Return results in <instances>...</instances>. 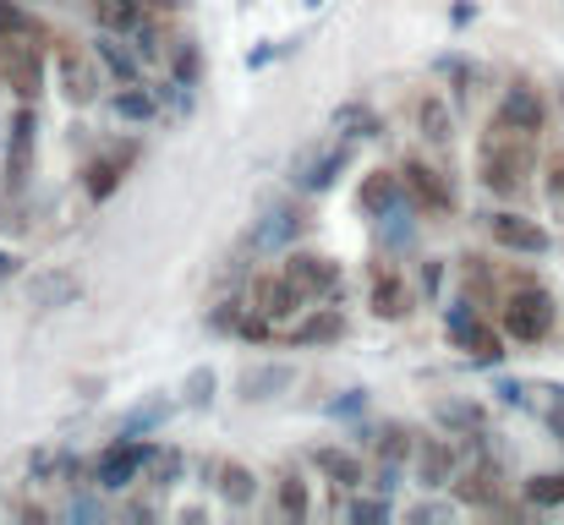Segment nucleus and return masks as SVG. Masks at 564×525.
Masks as SVG:
<instances>
[{"instance_id": "nucleus-42", "label": "nucleus", "mask_w": 564, "mask_h": 525, "mask_svg": "<svg viewBox=\"0 0 564 525\" xmlns=\"http://www.w3.org/2000/svg\"><path fill=\"white\" fill-rule=\"evenodd\" d=\"M438 285H444V263H438V258H427V263H422V290H427V296H438Z\"/></svg>"}, {"instance_id": "nucleus-37", "label": "nucleus", "mask_w": 564, "mask_h": 525, "mask_svg": "<svg viewBox=\"0 0 564 525\" xmlns=\"http://www.w3.org/2000/svg\"><path fill=\"white\" fill-rule=\"evenodd\" d=\"M176 470H181V454H176V449H154V454H149V465H143V481L171 487V481H176Z\"/></svg>"}, {"instance_id": "nucleus-3", "label": "nucleus", "mask_w": 564, "mask_h": 525, "mask_svg": "<svg viewBox=\"0 0 564 525\" xmlns=\"http://www.w3.org/2000/svg\"><path fill=\"white\" fill-rule=\"evenodd\" d=\"M0 77L12 83V94L23 105L39 99V88H45V28H28L23 39H12L0 50Z\"/></svg>"}, {"instance_id": "nucleus-17", "label": "nucleus", "mask_w": 564, "mask_h": 525, "mask_svg": "<svg viewBox=\"0 0 564 525\" xmlns=\"http://www.w3.org/2000/svg\"><path fill=\"white\" fill-rule=\"evenodd\" d=\"M455 470H460L455 438H427V443H416V476H422V487H444V481H455Z\"/></svg>"}, {"instance_id": "nucleus-19", "label": "nucleus", "mask_w": 564, "mask_h": 525, "mask_svg": "<svg viewBox=\"0 0 564 525\" xmlns=\"http://www.w3.org/2000/svg\"><path fill=\"white\" fill-rule=\"evenodd\" d=\"M345 334V318L334 307H313V318H302L296 329H285V345H334Z\"/></svg>"}, {"instance_id": "nucleus-6", "label": "nucleus", "mask_w": 564, "mask_h": 525, "mask_svg": "<svg viewBox=\"0 0 564 525\" xmlns=\"http://www.w3.org/2000/svg\"><path fill=\"white\" fill-rule=\"evenodd\" d=\"M149 443L143 438H132V432H121L99 460H94V487H110V492H121V487H132L138 476H143V465H149Z\"/></svg>"}, {"instance_id": "nucleus-41", "label": "nucleus", "mask_w": 564, "mask_h": 525, "mask_svg": "<svg viewBox=\"0 0 564 525\" xmlns=\"http://www.w3.org/2000/svg\"><path fill=\"white\" fill-rule=\"evenodd\" d=\"M351 520H389V503H384V498H356V503H351Z\"/></svg>"}, {"instance_id": "nucleus-33", "label": "nucleus", "mask_w": 564, "mask_h": 525, "mask_svg": "<svg viewBox=\"0 0 564 525\" xmlns=\"http://www.w3.org/2000/svg\"><path fill=\"white\" fill-rule=\"evenodd\" d=\"M526 503H537V509L564 503V470H542V476H531V481H526Z\"/></svg>"}, {"instance_id": "nucleus-2", "label": "nucleus", "mask_w": 564, "mask_h": 525, "mask_svg": "<svg viewBox=\"0 0 564 525\" xmlns=\"http://www.w3.org/2000/svg\"><path fill=\"white\" fill-rule=\"evenodd\" d=\"M504 334L520 339V345H537V339L553 334V296H548L531 274L515 279V296L504 301Z\"/></svg>"}, {"instance_id": "nucleus-25", "label": "nucleus", "mask_w": 564, "mask_h": 525, "mask_svg": "<svg viewBox=\"0 0 564 525\" xmlns=\"http://www.w3.org/2000/svg\"><path fill=\"white\" fill-rule=\"evenodd\" d=\"M433 421H438L449 438H471V432H482V427H487L482 405H471V399H444V405L433 410Z\"/></svg>"}, {"instance_id": "nucleus-23", "label": "nucleus", "mask_w": 564, "mask_h": 525, "mask_svg": "<svg viewBox=\"0 0 564 525\" xmlns=\"http://www.w3.org/2000/svg\"><path fill=\"white\" fill-rule=\"evenodd\" d=\"M455 492H460L466 503H477V509H498V470H493V460H482V465H466Z\"/></svg>"}, {"instance_id": "nucleus-30", "label": "nucleus", "mask_w": 564, "mask_h": 525, "mask_svg": "<svg viewBox=\"0 0 564 525\" xmlns=\"http://www.w3.org/2000/svg\"><path fill=\"white\" fill-rule=\"evenodd\" d=\"M78 274H39L34 279V290H28V301L34 307H67V301H78Z\"/></svg>"}, {"instance_id": "nucleus-38", "label": "nucleus", "mask_w": 564, "mask_h": 525, "mask_svg": "<svg viewBox=\"0 0 564 525\" xmlns=\"http://www.w3.org/2000/svg\"><path fill=\"white\" fill-rule=\"evenodd\" d=\"M171 72H176V83H187V88L198 83V72H203V56H198V45H192V39H181V50L171 56Z\"/></svg>"}, {"instance_id": "nucleus-43", "label": "nucleus", "mask_w": 564, "mask_h": 525, "mask_svg": "<svg viewBox=\"0 0 564 525\" xmlns=\"http://www.w3.org/2000/svg\"><path fill=\"white\" fill-rule=\"evenodd\" d=\"M498 399H504V405H526V383H509V378H504V383H498Z\"/></svg>"}, {"instance_id": "nucleus-16", "label": "nucleus", "mask_w": 564, "mask_h": 525, "mask_svg": "<svg viewBox=\"0 0 564 525\" xmlns=\"http://www.w3.org/2000/svg\"><path fill=\"white\" fill-rule=\"evenodd\" d=\"M132 159H138V148H132V143H127V148H110V154H99V159L83 170V187H89V198H94V203H105V198L121 187V176L132 170Z\"/></svg>"}, {"instance_id": "nucleus-45", "label": "nucleus", "mask_w": 564, "mask_h": 525, "mask_svg": "<svg viewBox=\"0 0 564 525\" xmlns=\"http://www.w3.org/2000/svg\"><path fill=\"white\" fill-rule=\"evenodd\" d=\"M449 514V503H422V509H411L406 520H444Z\"/></svg>"}, {"instance_id": "nucleus-14", "label": "nucleus", "mask_w": 564, "mask_h": 525, "mask_svg": "<svg viewBox=\"0 0 564 525\" xmlns=\"http://www.w3.org/2000/svg\"><path fill=\"white\" fill-rule=\"evenodd\" d=\"M28 176H34V110L23 105L12 116V143H7V181H12V192H23Z\"/></svg>"}, {"instance_id": "nucleus-36", "label": "nucleus", "mask_w": 564, "mask_h": 525, "mask_svg": "<svg viewBox=\"0 0 564 525\" xmlns=\"http://www.w3.org/2000/svg\"><path fill=\"white\" fill-rule=\"evenodd\" d=\"M28 28H39V23H34L23 7H12V0H0V50H7L12 39H23Z\"/></svg>"}, {"instance_id": "nucleus-28", "label": "nucleus", "mask_w": 564, "mask_h": 525, "mask_svg": "<svg viewBox=\"0 0 564 525\" xmlns=\"http://www.w3.org/2000/svg\"><path fill=\"white\" fill-rule=\"evenodd\" d=\"M110 110H116L121 121H132V127H149V121H154V110H160V99H154V88H138V83H127V88L110 99Z\"/></svg>"}, {"instance_id": "nucleus-47", "label": "nucleus", "mask_w": 564, "mask_h": 525, "mask_svg": "<svg viewBox=\"0 0 564 525\" xmlns=\"http://www.w3.org/2000/svg\"><path fill=\"white\" fill-rule=\"evenodd\" d=\"M72 514H78V520H94V514H99V503H94V498H78V503H72Z\"/></svg>"}, {"instance_id": "nucleus-9", "label": "nucleus", "mask_w": 564, "mask_h": 525, "mask_svg": "<svg viewBox=\"0 0 564 525\" xmlns=\"http://www.w3.org/2000/svg\"><path fill=\"white\" fill-rule=\"evenodd\" d=\"M400 187H406V198H411L416 208H427V214L455 208V187H449V176H438L427 159H406V165H400Z\"/></svg>"}, {"instance_id": "nucleus-13", "label": "nucleus", "mask_w": 564, "mask_h": 525, "mask_svg": "<svg viewBox=\"0 0 564 525\" xmlns=\"http://www.w3.org/2000/svg\"><path fill=\"white\" fill-rule=\"evenodd\" d=\"M307 230V208H269L263 219H258V230H252V252H285L296 236Z\"/></svg>"}, {"instance_id": "nucleus-44", "label": "nucleus", "mask_w": 564, "mask_h": 525, "mask_svg": "<svg viewBox=\"0 0 564 525\" xmlns=\"http://www.w3.org/2000/svg\"><path fill=\"white\" fill-rule=\"evenodd\" d=\"M138 7H143L149 17H171V12L181 7V0H138Z\"/></svg>"}, {"instance_id": "nucleus-15", "label": "nucleus", "mask_w": 564, "mask_h": 525, "mask_svg": "<svg viewBox=\"0 0 564 525\" xmlns=\"http://www.w3.org/2000/svg\"><path fill=\"white\" fill-rule=\"evenodd\" d=\"M411 301H416V296H411L406 274H400L395 263H373V312L395 323V318H406V312H411Z\"/></svg>"}, {"instance_id": "nucleus-18", "label": "nucleus", "mask_w": 564, "mask_h": 525, "mask_svg": "<svg viewBox=\"0 0 564 525\" xmlns=\"http://www.w3.org/2000/svg\"><path fill=\"white\" fill-rule=\"evenodd\" d=\"M400 198H406V187H400V170H367V176H362V187H356V208H362L367 219L389 214Z\"/></svg>"}, {"instance_id": "nucleus-4", "label": "nucleus", "mask_w": 564, "mask_h": 525, "mask_svg": "<svg viewBox=\"0 0 564 525\" xmlns=\"http://www.w3.org/2000/svg\"><path fill=\"white\" fill-rule=\"evenodd\" d=\"M56 72H61L67 105H94L99 88H105V61H99V50H83V45H72V39H61Z\"/></svg>"}, {"instance_id": "nucleus-35", "label": "nucleus", "mask_w": 564, "mask_h": 525, "mask_svg": "<svg viewBox=\"0 0 564 525\" xmlns=\"http://www.w3.org/2000/svg\"><path fill=\"white\" fill-rule=\"evenodd\" d=\"M214 389H220L214 367H192V372H187V405H192V410H209V405H214Z\"/></svg>"}, {"instance_id": "nucleus-22", "label": "nucleus", "mask_w": 564, "mask_h": 525, "mask_svg": "<svg viewBox=\"0 0 564 525\" xmlns=\"http://www.w3.org/2000/svg\"><path fill=\"white\" fill-rule=\"evenodd\" d=\"M214 487H220V498H225L231 509H247V503L258 498V481H252V470H247L242 460H220V465H214Z\"/></svg>"}, {"instance_id": "nucleus-21", "label": "nucleus", "mask_w": 564, "mask_h": 525, "mask_svg": "<svg viewBox=\"0 0 564 525\" xmlns=\"http://www.w3.org/2000/svg\"><path fill=\"white\" fill-rule=\"evenodd\" d=\"M329 132H334V138H345V143H356V138H378V132H384V121H378V110H373V105L351 99V105H340V110H334Z\"/></svg>"}, {"instance_id": "nucleus-11", "label": "nucleus", "mask_w": 564, "mask_h": 525, "mask_svg": "<svg viewBox=\"0 0 564 525\" xmlns=\"http://www.w3.org/2000/svg\"><path fill=\"white\" fill-rule=\"evenodd\" d=\"M247 307H252V312H263V318H274V323H285V318H296L307 301H302V290L285 279V269H280V274H258V279H252Z\"/></svg>"}, {"instance_id": "nucleus-29", "label": "nucleus", "mask_w": 564, "mask_h": 525, "mask_svg": "<svg viewBox=\"0 0 564 525\" xmlns=\"http://www.w3.org/2000/svg\"><path fill=\"white\" fill-rule=\"evenodd\" d=\"M94 50H99V61H105V72H110L116 83H138V61H143L138 50H127V45H121L116 34H105V39H99Z\"/></svg>"}, {"instance_id": "nucleus-20", "label": "nucleus", "mask_w": 564, "mask_h": 525, "mask_svg": "<svg viewBox=\"0 0 564 525\" xmlns=\"http://www.w3.org/2000/svg\"><path fill=\"white\" fill-rule=\"evenodd\" d=\"M416 132H422L433 148H444V143L455 138V116H449V99H444V94H422V99H416Z\"/></svg>"}, {"instance_id": "nucleus-5", "label": "nucleus", "mask_w": 564, "mask_h": 525, "mask_svg": "<svg viewBox=\"0 0 564 525\" xmlns=\"http://www.w3.org/2000/svg\"><path fill=\"white\" fill-rule=\"evenodd\" d=\"M444 334L455 350H471V361H498L504 356V339L493 334V323L477 312V301H455L444 312Z\"/></svg>"}, {"instance_id": "nucleus-7", "label": "nucleus", "mask_w": 564, "mask_h": 525, "mask_svg": "<svg viewBox=\"0 0 564 525\" xmlns=\"http://www.w3.org/2000/svg\"><path fill=\"white\" fill-rule=\"evenodd\" d=\"M285 279L302 290L307 307L334 301V290H340V269H334V258H324V252H285Z\"/></svg>"}, {"instance_id": "nucleus-24", "label": "nucleus", "mask_w": 564, "mask_h": 525, "mask_svg": "<svg viewBox=\"0 0 564 525\" xmlns=\"http://www.w3.org/2000/svg\"><path fill=\"white\" fill-rule=\"evenodd\" d=\"M296 383V372L285 367V361H263V367H252L247 378H242V399H274L280 389H291Z\"/></svg>"}, {"instance_id": "nucleus-32", "label": "nucleus", "mask_w": 564, "mask_h": 525, "mask_svg": "<svg viewBox=\"0 0 564 525\" xmlns=\"http://www.w3.org/2000/svg\"><path fill=\"white\" fill-rule=\"evenodd\" d=\"M274 509H280L285 520H307V481H302L296 470H285V476L274 481Z\"/></svg>"}, {"instance_id": "nucleus-39", "label": "nucleus", "mask_w": 564, "mask_h": 525, "mask_svg": "<svg viewBox=\"0 0 564 525\" xmlns=\"http://www.w3.org/2000/svg\"><path fill=\"white\" fill-rule=\"evenodd\" d=\"M165 416H171V405H165V399H154V405H138V410L127 416V427H121V432H132V438H138V432H154Z\"/></svg>"}, {"instance_id": "nucleus-31", "label": "nucleus", "mask_w": 564, "mask_h": 525, "mask_svg": "<svg viewBox=\"0 0 564 525\" xmlns=\"http://www.w3.org/2000/svg\"><path fill=\"white\" fill-rule=\"evenodd\" d=\"M373 438H378V443H373V449H378V460H389V465H406V460H416V438H411L400 421H384Z\"/></svg>"}, {"instance_id": "nucleus-1", "label": "nucleus", "mask_w": 564, "mask_h": 525, "mask_svg": "<svg viewBox=\"0 0 564 525\" xmlns=\"http://www.w3.org/2000/svg\"><path fill=\"white\" fill-rule=\"evenodd\" d=\"M477 176H482L487 192L515 198L526 187V176H531V138L504 127V121H493L487 138H482V154H477Z\"/></svg>"}, {"instance_id": "nucleus-46", "label": "nucleus", "mask_w": 564, "mask_h": 525, "mask_svg": "<svg viewBox=\"0 0 564 525\" xmlns=\"http://www.w3.org/2000/svg\"><path fill=\"white\" fill-rule=\"evenodd\" d=\"M548 427H553V438H559V443H564V399H559V405H553V410H548Z\"/></svg>"}, {"instance_id": "nucleus-10", "label": "nucleus", "mask_w": 564, "mask_h": 525, "mask_svg": "<svg viewBox=\"0 0 564 525\" xmlns=\"http://www.w3.org/2000/svg\"><path fill=\"white\" fill-rule=\"evenodd\" d=\"M487 236H493V247L520 252V258H542V252L553 247V236H548L537 219H526V214H493V219H487Z\"/></svg>"}, {"instance_id": "nucleus-34", "label": "nucleus", "mask_w": 564, "mask_h": 525, "mask_svg": "<svg viewBox=\"0 0 564 525\" xmlns=\"http://www.w3.org/2000/svg\"><path fill=\"white\" fill-rule=\"evenodd\" d=\"M411 230H416V225H411V214H406V208H389V214H378V241H384L389 252H400V247L411 241Z\"/></svg>"}, {"instance_id": "nucleus-27", "label": "nucleus", "mask_w": 564, "mask_h": 525, "mask_svg": "<svg viewBox=\"0 0 564 525\" xmlns=\"http://www.w3.org/2000/svg\"><path fill=\"white\" fill-rule=\"evenodd\" d=\"M89 7H94V17H99L105 34H132V28L149 17L138 0H89Z\"/></svg>"}, {"instance_id": "nucleus-12", "label": "nucleus", "mask_w": 564, "mask_h": 525, "mask_svg": "<svg viewBox=\"0 0 564 525\" xmlns=\"http://www.w3.org/2000/svg\"><path fill=\"white\" fill-rule=\"evenodd\" d=\"M493 121H504V127H515V132L537 138V132H542V121H548V105H542V94H537L531 83H509V88H504V99H498V110H493Z\"/></svg>"}, {"instance_id": "nucleus-40", "label": "nucleus", "mask_w": 564, "mask_h": 525, "mask_svg": "<svg viewBox=\"0 0 564 525\" xmlns=\"http://www.w3.org/2000/svg\"><path fill=\"white\" fill-rule=\"evenodd\" d=\"M367 410V389H345L340 399H329V416H362Z\"/></svg>"}, {"instance_id": "nucleus-26", "label": "nucleus", "mask_w": 564, "mask_h": 525, "mask_svg": "<svg viewBox=\"0 0 564 525\" xmlns=\"http://www.w3.org/2000/svg\"><path fill=\"white\" fill-rule=\"evenodd\" d=\"M313 465H318L334 487H362V481H367V476H362V460H356V454H345V449H329V443H324V449H313Z\"/></svg>"}, {"instance_id": "nucleus-49", "label": "nucleus", "mask_w": 564, "mask_h": 525, "mask_svg": "<svg viewBox=\"0 0 564 525\" xmlns=\"http://www.w3.org/2000/svg\"><path fill=\"white\" fill-rule=\"evenodd\" d=\"M12 274H17V258H12V252H0V285H7Z\"/></svg>"}, {"instance_id": "nucleus-8", "label": "nucleus", "mask_w": 564, "mask_h": 525, "mask_svg": "<svg viewBox=\"0 0 564 525\" xmlns=\"http://www.w3.org/2000/svg\"><path fill=\"white\" fill-rule=\"evenodd\" d=\"M351 165V143L345 138H329V143H313L302 159H296V170H291V181L302 187V192H324V187H334V176Z\"/></svg>"}, {"instance_id": "nucleus-48", "label": "nucleus", "mask_w": 564, "mask_h": 525, "mask_svg": "<svg viewBox=\"0 0 564 525\" xmlns=\"http://www.w3.org/2000/svg\"><path fill=\"white\" fill-rule=\"evenodd\" d=\"M548 187H553V198H559V203H564V159H559V165H553V176H548Z\"/></svg>"}]
</instances>
